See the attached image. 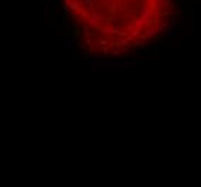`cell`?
Returning a JSON list of instances; mask_svg holds the SVG:
<instances>
[{
    "label": "cell",
    "instance_id": "obj_1",
    "mask_svg": "<svg viewBox=\"0 0 201 187\" xmlns=\"http://www.w3.org/2000/svg\"><path fill=\"white\" fill-rule=\"evenodd\" d=\"M62 9L77 43L97 56L139 51L174 17L172 0H62Z\"/></svg>",
    "mask_w": 201,
    "mask_h": 187
}]
</instances>
